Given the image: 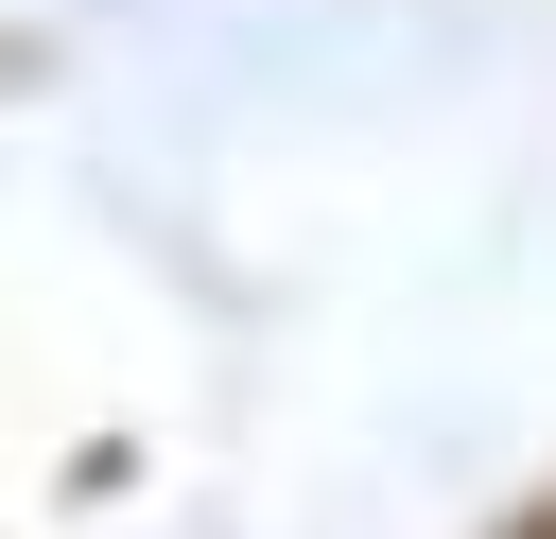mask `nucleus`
Listing matches in <instances>:
<instances>
[{
	"label": "nucleus",
	"instance_id": "f257e3e1",
	"mask_svg": "<svg viewBox=\"0 0 556 539\" xmlns=\"http://www.w3.org/2000/svg\"><path fill=\"white\" fill-rule=\"evenodd\" d=\"M521 539H556V522H521Z\"/></svg>",
	"mask_w": 556,
	"mask_h": 539
}]
</instances>
